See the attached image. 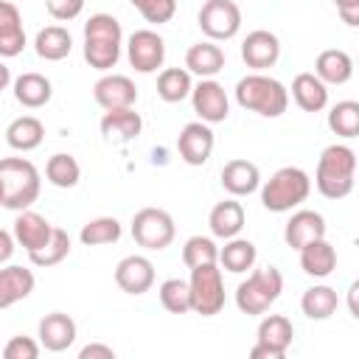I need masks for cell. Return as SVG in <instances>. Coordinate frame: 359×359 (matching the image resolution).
<instances>
[{"instance_id":"47","label":"cell","mask_w":359,"mask_h":359,"mask_svg":"<svg viewBox=\"0 0 359 359\" xmlns=\"http://www.w3.org/2000/svg\"><path fill=\"white\" fill-rule=\"evenodd\" d=\"M250 356H252V359H283L278 351H272V348H266V345H258V342L252 345Z\"/></svg>"},{"instance_id":"42","label":"cell","mask_w":359,"mask_h":359,"mask_svg":"<svg viewBox=\"0 0 359 359\" xmlns=\"http://www.w3.org/2000/svg\"><path fill=\"white\" fill-rule=\"evenodd\" d=\"M6 359H36L39 356V342H34L31 337H11L3 348Z\"/></svg>"},{"instance_id":"41","label":"cell","mask_w":359,"mask_h":359,"mask_svg":"<svg viewBox=\"0 0 359 359\" xmlns=\"http://www.w3.org/2000/svg\"><path fill=\"white\" fill-rule=\"evenodd\" d=\"M129 3L151 25H163L177 14V0H129Z\"/></svg>"},{"instance_id":"50","label":"cell","mask_w":359,"mask_h":359,"mask_svg":"<svg viewBox=\"0 0 359 359\" xmlns=\"http://www.w3.org/2000/svg\"><path fill=\"white\" fill-rule=\"evenodd\" d=\"M0 205H3V182H0Z\"/></svg>"},{"instance_id":"25","label":"cell","mask_w":359,"mask_h":359,"mask_svg":"<svg viewBox=\"0 0 359 359\" xmlns=\"http://www.w3.org/2000/svg\"><path fill=\"white\" fill-rule=\"evenodd\" d=\"M292 98L303 112H320L328 104V84H323L314 73H297L292 79Z\"/></svg>"},{"instance_id":"21","label":"cell","mask_w":359,"mask_h":359,"mask_svg":"<svg viewBox=\"0 0 359 359\" xmlns=\"http://www.w3.org/2000/svg\"><path fill=\"white\" fill-rule=\"evenodd\" d=\"M222 185L230 196H250L261 185V171L250 160H230L222 168Z\"/></svg>"},{"instance_id":"38","label":"cell","mask_w":359,"mask_h":359,"mask_svg":"<svg viewBox=\"0 0 359 359\" xmlns=\"http://www.w3.org/2000/svg\"><path fill=\"white\" fill-rule=\"evenodd\" d=\"M328 129L345 140L359 135V104L356 101H339L328 112Z\"/></svg>"},{"instance_id":"26","label":"cell","mask_w":359,"mask_h":359,"mask_svg":"<svg viewBox=\"0 0 359 359\" xmlns=\"http://www.w3.org/2000/svg\"><path fill=\"white\" fill-rule=\"evenodd\" d=\"M45 140V123L36 115H20L6 126V143L14 151H34Z\"/></svg>"},{"instance_id":"13","label":"cell","mask_w":359,"mask_h":359,"mask_svg":"<svg viewBox=\"0 0 359 359\" xmlns=\"http://www.w3.org/2000/svg\"><path fill=\"white\" fill-rule=\"evenodd\" d=\"M241 59L247 67H252V73H261L280 59V39L266 28L250 31L241 42Z\"/></svg>"},{"instance_id":"36","label":"cell","mask_w":359,"mask_h":359,"mask_svg":"<svg viewBox=\"0 0 359 359\" xmlns=\"http://www.w3.org/2000/svg\"><path fill=\"white\" fill-rule=\"evenodd\" d=\"M121 222L115 216H98V219H90L81 233H79V241L84 247H101V244H115L121 238Z\"/></svg>"},{"instance_id":"46","label":"cell","mask_w":359,"mask_h":359,"mask_svg":"<svg viewBox=\"0 0 359 359\" xmlns=\"http://www.w3.org/2000/svg\"><path fill=\"white\" fill-rule=\"evenodd\" d=\"M14 236L8 230H0V264H6L11 255H14Z\"/></svg>"},{"instance_id":"2","label":"cell","mask_w":359,"mask_h":359,"mask_svg":"<svg viewBox=\"0 0 359 359\" xmlns=\"http://www.w3.org/2000/svg\"><path fill=\"white\" fill-rule=\"evenodd\" d=\"M123 48V28L112 14H93L84 22V62L95 70L118 65Z\"/></svg>"},{"instance_id":"49","label":"cell","mask_w":359,"mask_h":359,"mask_svg":"<svg viewBox=\"0 0 359 359\" xmlns=\"http://www.w3.org/2000/svg\"><path fill=\"white\" fill-rule=\"evenodd\" d=\"M356 292H359V283L353 280L351 289H348V300H351V314H353V317H359V309H356Z\"/></svg>"},{"instance_id":"33","label":"cell","mask_w":359,"mask_h":359,"mask_svg":"<svg viewBox=\"0 0 359 359\" xmlns=\"http://www.w3.org/2000/svg\"><path fill=\"white\" fill-rule=\"evenodd\" d=\"M339 306V297H337V289L320 283V286H311L303 292L300 297V309L309 320H328Z\"/></svg>"},{"instance_id":"39","label":"cell","mask_w":359,"mask_h":359,"mask_svg":"<svg viewBox=\"0 0 359 359\" xmlns=\"http://www.w3.org/2000/svg\"><path fill=\"white\" fill-rule=\"evenodd\" d=\"M157 294H160V303H163L165 311H171V314H185V311H191L188 280H182V278H168V280L160 283Z\"/></svg>"},{"instance_id":"8","label":"cell","mask_w":359,"mask_h":359,"mask_svg":"<svg viewBox=\"0 0 359 359\" xmlns=\"http://www.w3.org/2000/svg\"><path fill=\"white\" fill-rule=\"evenodd\" d=\"M177 236L174 219L163 208H140L132 216V238L146 250H165Z\"/></svg>"},{"instance_id":"19","label":"cell","mask_w":359,"mask_h":359,"mask_svg":"<svg viewBox=\"0 0 359 359\" xmlns=\"http://www.w3.org/2000/svg\"><path fill=\"white\" fill-rule=\"evenodd\" d=\"M143 132V118L132 107L123 109H107L101 118V135L109 143H129Z\"/></svg>"},{"instance_id":"44","label":"cell","mask_w":359,"mask_h":359,"mask_svg":"<svg viewBox=\"0 0 359 359\" xmlns=\"http://www.w3.org/2000/svg\"><path fill=\"white\" fill-rule=\"evenodd\" d=\"M331 3L337 6V11H339L345 25H351V28L359 25V0H331Z\"/></svg>"},{"instance_id":"6","label":"cell","mask_w":359,"mask_h":359,"mask_svg":"<svg viewBox=\"0 0 359 359\" xmlns=\"http://www.w3.org/2000/svg\"><path fill=\"white\" fill-rule=\"evenodd\" d=\"M283 292V275L278 266H264L247 275V280L238 283L236 289V306L241 314L247 317H258L266 314L269 306L280 297Z\"/></svg>"},{"instance_id":"1","label":"cell","mask_w":359,"mask_h":359,"mask_svg":"<svg viewBox=\"0 0 359 359\" xmlns=\"http://www.w3.org/2000/svg\"><path fill=\"white\" fill-rule=\"evenodd\" d=\"M356 154L345 143H331L323 149L314 171V185L325 199H345L353 191Z\"/></svg>"},{"instance_id":"29","label":"cell","mask_w":359,"mask_h":359,"mask_svg":"<svg viewBox=\"0 0 359 359\" xmlns=\"http://www.w3.org/2000/svg\"><path fill=\"white\" fill-rule=\"evenodd\" d=\"M297 252H300V266H303V272L311 275V278H328V275L337 269V250H334L325 238L309 241V244L300 247Z\"/></svg>"},{"instance_id":"22","label":"cell","mask_w":359,"mask_h":359,"mask_svg":"<svg viewBox=\"0 0 359 359\" xmlns=\"http://www.w3.org/2000/svg\"><path fill=\"white\" fill-rule=\"evenodd\" d=\"M34 272L17 264H8L0 269V309H8L20 300H25L34 292Z\"/></svg>"},{"instance_id":"34","label":"cell","mask_w":359,"mask_h":359,"mask_svg":"<svg viewBox=\"0 0 359 359\" xmlns=\"http://www.w3.org/2000/svg\"><path fill=\"white\" fill-rule=\"evenodd\" d=\"M191 73L185 67H165L160 76H157V95L165 101V104H180L191 95Z\"/></svg>"},{"instance_id":"43","label":"cell","mask_w":359,"mask_h":359,"mask_svg":"<svg viewBox=\"0 0 359 359\" xmlns=\"http://www.w3.org/2000/svg\"><path fill=\"white\" fill-rule=\"evenodd\" d=\"M45 8L53 20L59 22H70L84 11V0H45Z\"/></svg>"},{"instance_id":"7","label":"cell","mask_w":359,"mask_h":359,"mask_svg":"<svg viewBox=\"0 0 359 359\" xmlns=\"http://www.w3.org/2000/svg\"><path fill=\"white\" fill-rule=\"evenodd\" d=\"M188 292H191V311L202 314V317H213L224 309V280H222V269L216 264H202L191 269V280H188Z\"/></svg>"},{"instance_id":"30","label":"cell","mask_w":359,"mask_h":359,"mask_svg":"<svg viewBox=\"0 0 359 359\" xmlns=\"http://www.w3.org/2000/svg\"><path fill=\"white\" fill-rule=\"evenodd\" d=\"M292 339H294V325H292L289 317H283V314H266L258 323V345H266V348L278 351L280 356H286Z\"/></svg>"},{"instance_id":"28","label":"cell","mask_w":359,"mask_h":359,"mask_svg":"<svg viewBox=\"0 0 359 359\" xmlns=\"http://www.w3.org/2000/svg\"><path fill=\"white\" fill-rule=\"evenodd\" d=\"M244 208H241V202H236V199H224V202H216L213 205V210H210V216H208V224H210V233L216 236V238H233V236H238L241 233V227H244Z\"/></svg>"},{"instance_id":"4","label":"cell","mask_w":359,"mask_h":359,"mask_svg":"<svg viewBox=\"0 0 359 359\" xmlns=\"http://www.w3.org/2000/svg\"><path fill=\"white\" fill-rule=\"evenodd\" d=\"M0 182H3V208H11V210L31 208L42 191V177L36 165L25 157H3Z\"/></svg>"},{"instance_id":"32","label":"cell","mask_w":359,"mask_h":359,"mask_svg":"<svg viewBox=\"0 0 359 359\" xmlns=\"http://www.w3.org/2000/svg\"><path fill=\"white\" fill-rule=\"evenodd\" d=\"M255 258H258L255 244H252L250 238H238V236L227 238L224 247L219 250V264H222L227 272H236V275L252 269V266H255Z\"/></svg>"},{"instance_id":"48","label":"cell","mask_w":359,"mask_h":359,"mask_svg":"<svg viewBox=\"0 0 359 359\" xmlns=\"http://www.w3.org/2000/svg\"><path fill=\"white\" fill-rule=\"evenodd\" d=\"M8 84H11V70H8V65L0 59V93H3Z\"/></svg>"},{"instance_id":"40","label":"cell","mask_w":359,"mask_h":359,"mask_svg":"<svg viewBox=\"0 0 359 359\" xmlns=\"http://www.w3.org/2000/svg\"><path fill=\"white\" fill-rule=\"evenodd\" d=\"M216 261H219V247H216L213 238H208V236H191L182 244V264L188 269L202 266V264H216Z\"/></svg>"},{"instance_id":"20","label":"cell","mask_w":359,"mask_h":359,"mask_svg":"<svg viewBox=\"0 0 359 359\" xmlns=\"http://www.w3.org/2000/svg\"><path fill=\"white\" fill-rule=\"evenodd\" d=\"M50 233H53V224L45 216H39L31 208L17 210V219H14V241L20 247H25L28 252H34V250H39L50 238Z\"/></svg>"},{"instance_id":"9","label":"cell","mask_w":359,"mask_h":359,"mask_svg":"<svg viewBox=\"0 0 359 359\" xmlns=\"http://www.w3.org/2000/svg\"><path fill=\"white\" fill-rule=\"evenodd\" d=\"M202 34L213 42L233 39L241 28V8L236 0H205L196 17Z\"/></svg>"},{"instance_id":"12","label":"cell","mask_w":359,"mask_h":359,"mask_svg":"<svg viewBox=\"0 0 359 359\" xmlns=\"http://www.w3.org/2000/svg\"><path fill=\"white\" fill-rule=\"evenodd\" d=\"M213 129L205 121H191L182 126L180 137H177V151L182 157V163L188 165H205L213 154Z\"/></svg>"},{"instance_id":"45","label":"cell","mask_w":359,"mask_h":359,"mask_svg":"<svg viewBox=\"0 0 359 359\" xmlns=\"http://www.w3.org/2000/svg\"><path fill=\"white\" fill-rule=\"evenodd\" d=\"M79 359H115V351L101 342H90L79 351Z\"/></svg>"},{"instance_id":"10","label":"cell","mask_w":359,"mask_h":359,"mask_svg":"<svg viewBox=\"0 0 359 359\" xmlns=\"http://www.w3.org/2000/svg\"><path fill=\"white\" fill-rule=\"evenodd\" d=\"M126 56H129V65L137 70V73H154L157 67H163L165 62V42L157 31L151 28H140L129 36L126 42Z\"/></svg>"},{"instance_id":"15","label":"cell","mask_w":359,"mask_h":359,"mask_svg":"<svg viewBox=\"0 0 359 359\" xmlns=\"http://www.w3.org/2000/svg\"><path fill=\"white\" fill-rule=\"evenodd\" d=\"M115 283L126 294H146L154 286V264L146 255H126L115 266Z\"/></svg>"},{"instance_id":"23","label":"cell","mask_w":359,"mask_h":359,"mask_svg":"<svg viewBox=\"0 0 359 359\" xmlns=\"http://www.w3.org/2000/svg\"><path fill=\"white\" fill-rule=\"evenodd\" d=\"M222 67H224V50L213 39L196 42L185 50V70L196 73L199 79H213Z\"/></svg>"},{"instance_id":"27","label":"cell","mask_w":359,"mask_h":359,"mask_svg":"<svg viewBox=\"0 0 359 359\" xmlns=\"http://www.w3.org/2000/svg\"><path fill=\"white\" fill-rule=\"evenodd\" d=\"M50 95H53V84L42 73H22L14 79V98H17V104H22L28 109L45 107L50 101Z\"/></svg>"},{"instance_id":"16","label":"cell","mask_w":359,"mask_h":359,"mask_svg":"<svg viewBox=\"0 0 359 359\" xmlns=\"http://www.w3.org/2000/svg\"><path fill=\"white\" fill-rule=\"evenodd\" d=\"M317 238H325V219H323V213L309 210V208L294 210V213L289 216L286 227H283V241H286V247L300 250V247H306L309 241H317Z\"/></svg>"},{"instance_id":"17","label":"cell","mask_w":359,"mask_h":359,"mask_svg":"<svg viewBox=\"0 0 359 359\" xmlns=\"http://www.w3.org/2000/svg\"><path fill=\"white\" fill-rule=\"evenodd\" d=\"M76 342V320L65 311H50L39 320V348L62 353Z\"/></svg>"},{"instance_id":"35","label":"cell","mask_w":359,"mask_h":359,"mask_svg":"<svg viewBox=\"0 0 359 359\" xmlns=\"http://www.w3.org/2000/svg\"><path fill=\"white\" fill-rule=\"evenodd\" d=\"M45 177H48V182L56 185V188H73V185H79V180H81V165H79V160H76L73 154L59 151V154L48 157V163H45Z\"/></svg>"},{"instance_id":"24","label":"cell","mask_w":359,"mask_h":359,"mask_svg":"<svg viewBox=\"0 0 359 359\" xmlns=\"http://www.w3.org/2000/svg\"><path fill=\"white\" fill-rule=\"evenodd\" d=\"M314 76L323 84H345L353 76V59L351 53L339 50V48H328L317 56L314 62Z\"/></svg>"},{"instance_id":"14","label":"cell","mask_w":359,"mask_h":359,"mask_svg":"<svg viewBox=\"0 0 359 359\" xmlns=\"http://www.w3.org/2000/svg\"><path fill=\"white\" fill-rule=\"evenodd\" d=\"M93 98L104 107V109H123V107H135L137 101V87L129 76L121 73H107L93 84Z\"/></svg>"},{"instance_id":"11","label":"cell","mask_w":359,"mask_h":359,"mask_svg":"<svg viewBox=\"0 0 359 359\" xmlns=\"http://www.w3.org/2000/svg\"><path fill=\"white\" fill-rule=\"evenodd\" d=\"M191 104L199 121L205 123H222L230 115L227 93L216 79H202L196 87H191Z\"/></svg>"},{"instance_id":"37","label":"cell","mask_w":359,"mask_h":359,"mask_svg":"<svg viewBox=\"0 0 359 359\" xmlns=\"http://www.w3.org/2000/svg\"><path fill=\"white\" fill-rule=\"evenodd\" d=\"M67 255H70V236H67V230H62V227H53L50 238H48L39 250L28 252V258H31L34 266H56V264H62Z\"/></svg>"},{"instance_id":"3","label":"cell","mask_w":359,"mask_h":359,"mask_svg":"<svg viewBox=\"0 0 359 359\" xmlns=\"http://www.w3.org/2000/svg\"><path fill=\"white\" fill-rule=\"evenodd\" d=\"M236 101L264 118H280L289 107V90L266 73H247L236 84Z\"/></svg>"},{"instance_id":"31","label":"cell","mask_w":359,"mask_h":359,"mask_svg":"<svg viewBox=\"0 0 359 359\" xmlns=\"http://www.w3.org/2000/svg\"><path fill=\"white\" fill-rule=\"evenodd\" d=\"M34 50H36V56L45 59V62H59V59L70 56V50H73V36H70V31L62 28V25H48V28H42V31L36 34Z\"/></svg>"},{"instance_id":"18","label":"cell","mask_w":359,"mask_h":359,"mask_svg":"<svg viewBox=\"0 0 359 359\" xmlns=\"http://www.w3.org/2000/svg\"><path fill=\"white\" fill-rule=\"evenodd\" d=\"M25 48L22 14L14 3L0 0V59H14Z\"/></svg>"},{"instance_id":"5","label":"cell","mask_w":359,"mask_h":359,"mask_svg":"<svg viewBox=\"0 0 359 359\" xmlns=\"http://www.w3.org/2000/svg\"><path fill=\"white\" fill-rule=\"evenodd\" d=\"M309 194H311V177L297 165H283L261 185V205L272 213H286L303 205Z\"/></svg>"}]
</instances>
